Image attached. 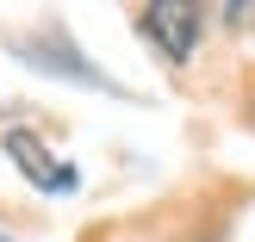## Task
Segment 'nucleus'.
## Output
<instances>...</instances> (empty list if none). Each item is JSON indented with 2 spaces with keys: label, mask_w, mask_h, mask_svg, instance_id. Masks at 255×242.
<instances>
[{
  "label": "nucleus",
  "mask_w": 255,
  "mask_h": 242,
  "mask_svg": "<svg viewBox=\"0 0 255 242\" xmlns=\"http://www.w3.org/2000/svg\"><path fill=\"white\" fill-rule=\"evenodd\" d=\"M249 118H255V99H249Z\"/></svg>",
  "instance_id": "obj_3"
},
{
  "label": "nucleus",
  "mask_w": 255,
  "mask_h": 242,
  "mask_svg": "<svg viewBox=\"0 0 255 242\" xmlns=\"http://www.w3.org/2000/svg\"><path fill=\"white\" fill-rule=\"evenodd\" d=\"M6 156L19 161V168L31 174L44 193H69V186H75V168H69V161H56V156H50V149L37 143L31 131H6Z\"/></svg>",
  "instance_id": "obj_2"
},
{
  "label": "nucleus",
  "mask_w": 255,
  "mask_h": 242,
  "mask_svg": "<svg viewBox=\"0 0 255 242\" xmlns=\"http://www.w3.org/2000/svg\"><path fill=\"white\" fill-rule=\"evenodd\" d=\"M0 242H6V236H0Z\"/></svg>",
  "instance_id": "obj_4"
},
{
  "label": "nucleus",
  "mask_w": 255,
  "mask_h": 242,
  "mask_svg": "<svg viewBox=\"0 0 255 242\" xmlns=\"http://www.w3.org/2000/svg\"><path fill=\"white\" fill-rule=\"evenodd\" d=\"M137 25L149 31V44H156L168 62H187L199 50V25H206V12H199V6H143Z\"/></svg>",
  "instance_id": "obj_1"
}]
</instances>
